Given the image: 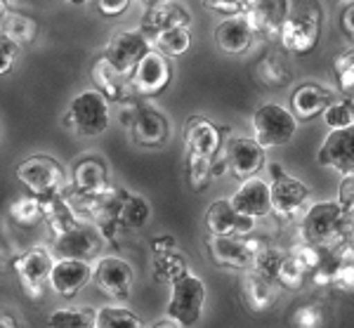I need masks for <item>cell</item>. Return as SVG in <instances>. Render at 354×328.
Masks as SVG:
<instances>
[{
  "mask_svg": "<svg viewBox=\"0 0 354 328\" xmlns=\"http://www.w3.org/2000/svg\"><path fill=\"white\" fill-rule=\"evenodd\" d=\"M300 237L305 244L330 248L335 244L354 239V220L338 201H322L310 206V210L302 215Z\"/></svg>",
  "mask_w": 354,
  "mask_h": 328,
  "instance_id": "1",
  "label": "cell"
},
{
  "mask_svg": "<svg viewBox=\"0 0 354 328\" xmlns=\"http://www.w3.org/2000/svg\"><path fill=\"white\" fill-rule=\"evenodd\" d=\"M324 26V10L317 3H290L288 17L281 26L283 50L295 57L310 55L319 45Z\"/></svg>",
  "mask_w": 354,
  "mask_h": 328,
  "instance_id": "2",
  "label": "cell"
},
{
  "mask_svg": "<svg viewBox=\"0 0 354 328\" xmlns=\"http://www.w3.org/2000/svg\"><path fill=\"white\" fill-rule=\"evenodd\" d=\"M15 175L31 197H38L41 201L59 197L66 184L64 165L50 154H33V156L24 158L17 165Z\"/></svg>",
  "mask_w": 354,
  "mask_h": 328,
  "instance_id": "3",
  "label": "cell"
},
{
  "mask_svg": "<svg viewBox=\"0 0 354 328\" xmlns=\"http://www.w3.org/2000/svg\"><path fill=\"white\" fill-rule=\"evenodd\" d=\"M267 246L265 237H208L205 239V250L208 257L213 260V264L225 269H250L258 257V253H262Z\"/></svg>",
  "mask_w": 354,
  "mask_h": 328,
  "instance_id": "4",
  "label": "cell"
},
{
  "mask_svg": "<svg viewBox=\"0 0 354 328\" xmlns=\"http://www.w3.org/2000/svg\"><path fill=\"white\" fill-rule=\"evenodd\" d=\"M298 132V118L293 111L281 104L267 102L255 109L253 113V140L258 142L262 149L283 147Z\"/></svg>",
  "mask_w": 354,
  "mask_h": 328,
  "instance_id": "5",
  "label": "cell"
},
{
  "mask_svg": "<svg viewBox=\"0 0 354 328\" xmlns=\"http://www.w3.org/2000/svg\"><path fill=\"white\" fill-rule=\"evenodd\" d=\"M109 100L97 90H83L71 100V107L64 116V125H71L81 135L95 137L109 128Z\"/></svg>",
  "mask_w": 354,
  "mask_h": 328,
  "instance_id": "6",
  "label": "cell"
},
{
  "mask_svg": "<svg viewBox=\"0 0 354 328\" xmlns=\"http://www.w3.org/2000/svg\"><path fill=\"white\" fill-rule=\"evenodd\" d=\"M170 289L173 291H170L165 314H168L170 321L180 324L182 328H192L201 319L203 302H205V284L196 274L189 272L187 276H182L180 281H175Z\"/></svg>",
  "mask_w": 354,
  "mask_h": 328,
  "instance_id": "7",
  "label": "cell"
},
{
  "mask_svg": "<svg viewBox=\"0 0 354 328\" xmlns=\"http://www.w3.org/2000/svg\"><path fill=\"white\" fill-rule=\"evenodd\" d=\"M53 253L45 246H33L26 253L17 255L12 260V269L19 279L21 289L31 300H41L45 286L50 284V274H53Z\"/></svg>",
  "mask_w": 354,
  "mask_h": 328,
  "instance_id": "8",
  "label": "cell"
},
{
  "mask_svg": "<svg viewBox=\"0 0 354 328\" xmlns=\"http://www.w3.org/2000/svg\"><path fill=\"white\" fill-rule=\"evenodd\" d=\"M149 50H151V40L142 31H118L109 38V43H106L102 55L111 62L118 73L130 78L135 73L137 64L145 60V55Z\"/></svg>",
  "mask_w": 354,
  "mask_h": 328,
  "instance_id": "9",
  "label": "cell"
},
{
  "mask_svg": "<svg viewBox=\"0 0 354 328\" xmlns=\"http://www.w3.org/2000/svg\"><path fill=\"white\" fill-rule=\"evenodd\" d=\"M170 78H173V66H170L168 57L151 48L145 55V60L137 64L135 73L130 76V83H133L137 100H151L168 88Z\"/></svg>",
  "mask_w": 354,
  "mask_h": 328,
  "instance_id": "10",
  "label": "cell"
},
{
  "mask_svg": "<svg viewBox=\"0 0 354 328\" xmlns=\"http://www.w3.org/2000/svg\"><path fill=\"white\" fill-rule=\"evenodd\" d=\"M93 281L97 284V289L104 293L106 298H111V300H128L133 295L135 286L133 264L123 260V257L106 255L95 264Z\"/></svg>",
  "mask_w": 354,
  "mask_h": 328,
  "instance_id": "11",
  "label": "cell"
},
{
  "mask_svg": "<svg viewBox=\"0 0 354 328\" xmlns=\"http://www.w3.org/2000/svg\"><path fill=\"white\" fill-rule=\"evenodd\" d=\"M104 246V237L95 224H78L76 229L55 237L53 250L59 260H93Z\"/></svg>",
  "mask_w": 354,
  "mask_h": 328,
  "instance_id": "12",
  "label": "cell"
},
{
  "mask_svg": "<svg viewBox=\"0 0 354 328\" xmlns=\"http://www.w3.org/2000/svg\"><path fill=\"white\" fill-rule=\"evenodd\" d=\"M130 192L123 187H111L109 192H104L102 197L90 199V201H78L81 208L93 217L95 227L102 232V237L113 241L118 232V215H121L123 203L128 201Z\"/></svg>",
  "mask_w": 354,
  "mask_h": 328,
  "instance_id": "13",
  "label": "cell"
},
{
  "mask_svg": "<svg viewBox=\"0 0 354 328\" xmlns=\"http://www.w3.org/2000/svg\"><path fill=\"white\" fill-rule=\"evenodd\" d=\"M130 132H133V140L140 147L156 149L168 142L170 125L168 118L158 109L145 104V102H137L133 107V116H130Z\"/></svg>",
  "mask_w": 354,
  "mask_h": 328,
  "instance_id": "14",
  "label": "cell"
},
{
  "mask_svg": "<svg viewBox=\"0 0 354 328\" xmlns=\"http://www.w3.org/2000/svg\"><path fill=\"white\" fill-rule=\"evenodd\" d=\"M109 170L102 156H83L71 170V192L78 201H90L109 192Z\"/></svg>",
  "mask_w": 354,
  "mask_h": 328,
  "instance_id": "15",
  "label": "cell"
},
{
  "mask_svg": "<svg viewBox=\"0 0 354 328\" xmlns=\"http://www.w3.org/2000/svg\"><path fill=\"white\" fill-rule=\"evenodd\" d=\"M90 78H93V83H95V90L102 92L109 102H116V104H123V107L137 104V95L133 90L130 78H125L123 73H118L104 55H100L93 62Z\"/></svg>",
  "mask_w": 354,
  "mask_h": 328,
  "instance_id": "16",
  "label": "cell"
},
{
  "mask_svg": "<svg viewBox=\"0 0 354 328\" xmlns=\"http://www.w3.org/2000/svg\"><path fill=\"white\" fill-rule=\"evenodd\" d=\"M317 161L322 168L340 172L342 177L354 175V125L345 130H330L319 147Z\"/></svg>",
  "mask_w": 354,
  "mask_h": 328,
  "instance_id": "17",
  "label": "cell"
},
{
  "mask_svg": "<svg viewBox=\"0 0 354 328\" xmlns=\"http://www.w3.org/2000/svg\"><path fill=\"white\" fill-rule=\"evenodd\" d=\"M230 128L215 125L213 120L203 116H189L185 123V147L187 152L198 154L205 158H218L222 145H225V135H230Z\"/></svg>",
  "mask_w": 354,
  "mask_h": 328,
  "instance_id": "18",
  "label": "cell"
},
{
  "mask_svg": "<svg viewBox=\"0 0 354 328\" xmlns=\"http://www.w3.org/2000/svg\"><path fill=\"white\" fill-rule=\"evenodd\" d=\"M227 163L230 172L239 180H253L258 172L265 168V149H262L253 137H234L227 142Z\"/></svg>",
  "mask_w": 354,
  "mask_h": 328,
  "instance_id": "19",
  "label": "cell"
},
{
  "mask_svg": "<svg viewBox=\"0 0 354 328\" xmlns=\"http://www.w3.org/2000/svg\"><path fill=\"white\" fill-rule=\"evenodd\" d=\"M192 15L182 3H173V0H158V3H147L145 17H142V28L147 38H153L156 33L168 31V28H189Z\"/></svg>",
  "mask_w": 354,
  "mask_h": 328,
  "instance_id": "20",
  "label": "cell"
},
{
  "mask_svg": "<svg viewBox=\"0 0 354 328\" xmlns=\"http://www.w3.org/2000/svg\"><path fill=\"white\" fill-rule=\"evenodd\" d=\"M205 227L210 237H248L255 229V220L239 215L230 201L220 199L205 208Z\"/></svg>",
  "mask_w": 354,
  "mask_h": 328,
  "instance_id": "21",
  "label": "cell"
},
{
  "mask_svg": "<svg viewBox=\"0 0 354 328\" xmlns=\"http://www.w3.org/2000/svg\"><path fill=\"white\" fill-rule=\"evenodd\" d=\"M290 3L281 0H270V3H250L245 10V19L253 28L255 38L262 40H277L281 36V26L288 17Z\"/></svg>",
  "mask_w": 354,
  "mask_h": 328,
  "instance_id": "22",
  "label": "cell"
},
{
  "mask_svg": "<svg viewBox=\"0 0 354 328\" xmlns=\"http://www.w3.org/2000/svg\"><path fill=\"white\" fill-rule=\"evenodd\" d=\"M335 97L333 92L324 85L314 83V80H307V83L298 85L290 95V111L298 118V123H307V120H314L319 116H324V111L333 104Z\"/></svg>",
  "mask_w": 354,
  "mask_h": 328,
  "instance_id": "23",
  "label": "cell"
},
{
  "mask_svg": "<svg viewBox=\"0 0 354 328\" xmlns=\"http://www.w3.org/2000/svg\"><path fill=\"white\" fill-rule=\"evenodd\" d=\"M230 203L239 215L260 220V217L272 212V187L267 182L258 180V177L245 180L241 187L232 194Z\"/></svg>",
  "mask_w": 354,
  "mask_h": 328,
  "instance_id": "24",
  "label": "cell"
},
{
  "mask_svg": "<svg viewBox=\"0 0 354 328\" xmlns=\"http://www.w3.org/2000/svg\"><path fill=\"white\" fill-rule=\"evenodd\" d=\"M272 187V212L281 220L300 215L310 201V187L305 182H298L293 177H283L270 184Z\"/></svg>",
  "mask_w": 354,
  "mask_h": 328,
  "instance_id": "25",
  "label": "cell"
},
{
  "mask_svg": "<svg viewBox=\"0 0 354 328\" xmlns=\"http://www.w3.org/2000/svg\"><path fill=\"white\" fill-rule=\"evenodd\" d=\"M95 269L83 260H57L50 274V289L59 298H73L93 281Z\"/></svg>",
  "mask_w": 354,
  "mask_h": 328,
  "instance_id": "26",
  "label": "cell"
},
{
  "mask_svg": "<svg viewBox=\"0 0 354 328\" xmlns=\"http://www.w3.org/2000/svg\"><path fill=\"white\" fill-rule=\"evenodd\" d=\"M255 40L258 38H255L253 28H250L248 19H245V12L230 17V19H222L218 28H215V43H218V48L227 55L245 53Z\"/></svg>",
  "mask_w": 354,
  "mask_h": 328,
  "instance_id": "27",
  "label": "cell"
},
{
  "mask_svg": "<svg viewBox=\"0 0 354 328\" xmlns=\"http://www.w3.org/2000/svg\"><path fill=\"white\" fill-rule=\"evenodd\" d=\"M277 289H279L277 281H270L255 272H248L241 279V300L250 312L262 314L277 304L279 300Z\"/></svg>",
  "mask_w": 354,
  "mask_h": 328,
  "instance_id": "28",
  "label": "cell"
},
{
  "mask_svg": "<svg viewBox=\"0 0 354 328\" xmlns=\"http://www.w3.org/2000/svg\"><path fill=\"white\" fill-rule=\"evenodd\" d=\"M255 78L270 90L286 88L290 83L288 62L283 60L281 53H267L265 57H260V62L255 64Z\"/></svg>",
  "mask_w": 354,
  "mask_h": 328,
  "instance_id": "29",
  "label": "cell"
},
{
  "mask_svg": "<svg viewBox=\"0 0 354 328\" xmlns=\"http://www.w3.org/2000/svg\"><path fill=\"white\" fill-rule=\"evenodd\" d=\"M0 28H3V38L19 45V48L31 45L38 36V21L24 12H8V10H3V26Z\"/></svg>",
  "mask_w": 354,
  "mask_h": 328,
  "instance_id": "30",
  "label": "cell"
},
{
  "mask_svg": "<svg viewBox=\"0 0 354 328\" xmlns=\"http://www.w3.org/2000/svg\"><path fill=\"white\" fill-rule=\"evenodd\" d=\"M45 222H48L50 232H53L55 237H62V234L71 232V229H76L78 224H81L76 217V208H73L71 201L64 199L62 194L45 201Z\"/></svg>",
  "mask_w": 354,
  "mask_h": 328,
  "instance_id": "31",
  "label": "cell"
},
{
  "mask_svg": "<svg viewBox=\"0 0 354 328\" xmlns=\"http://www.w3.org/2000/svg\"><path fill=\"white\" fill-rule=\"evenodd\" d=\"M10 220L21 229H36L45 222V201L38 197H19L10 203Z\"/></svg>",
  "mask_w": 354,
  "mask_h": 328,
  "instance_id": "32",
  "label": "cell"
},
{
  "mask_svg": "<svg viewBox=\"0 0 354 328\" xmlns=\"http://www.w3.org/2000/svg\"><path fill=\"white\" fill-rule=\"evenodd\" d=\"M97 309L90 304L83 307H62L48 316L50 328H97Z\"/></svg>",
  "mask_w": 354,
  "mask_h": 328,
  "instance_id": "33",
  "label": "cell"
},
{
  "mask_svg": "<svg viewBox=\"0 0 354 328\" xmlns=\"http://www.w3.org/2000/svg\"><path fill=\"white\" fill-rule=\"evenodd\" d=\"M151 206L142 194H130L118 215V232H135L149 222Z\"/></svg>",
  "mask_w": 354,
  "mask_h": 328,
  "instance_id": "34",
  "label": "cell"
},
{
  "mask_svg": "<svg viewBox=\"0 0 354 328\" xmlns=\"http://www.w3.org/2000/svg\"><path fill=\"white\" fill-rule=\"evenodd\" d=\"M153 43V50H158L161 55L165 57H182L189 53L192 48V31L185 26L180 28H168V31H161L151 38Z\"/></svg>",
  "mask_w": 354,
  "mask_h": 328,
  "instance_id": "35",
  "label": "cell"
},
{
  "mask_svg": "<svg viewBox=\"0 0 354 328\" xmlns=\"http://www.w3.org/2000/svg\"><path fill=\"white\" fill-rule=\"evenodd\" d=\"M151 274L158 284H170L180 281L182 276L189 274V267H187V260L180 255V253H165V255H153L151 262Z\"/></svg>",
  "mask_w": 354,
  "mask_h": 328,
  "instance_id": "36",
  "label": "cell"
},
{
  "mask_svg": "<svg viewBox=\"0 0 354 328\" xmlns=\"http://www.w3.org/2000/svg\"><path fill=\"white\" fill-rule=\"evenodd\" d=\"M185 172H187V184H189L192 192H203V189H208V184L215 180L213 161L198 156V154H192V152H187Z\"/></svg>",
  "mask_w": 354,
  "mask_h": 328,
  "instance_id": "37",
  "label": "cell"
},
{
  "mask_svg": "<svg viewBox=\"0 0 354 328\" xmlns=\"http://www.w3.org/2000/svg\"><path fill=\"white\" fill-rule=\"evenodd\" d=\"M97 328H147V324L130 309L106 304L97 314Z\"/></svg>",
  "mask_w": 354,
  "mask_h": 328,
  "instance_id": "38",
  "label": "cell"
},
{
  "mask_svg": "<svg viewBox=\"0 0 354 328\" xmlns=\"http://www.w3.org/2000/svg\"><path fill=\"white\" fill-rule=\"evenodd\" d=\"M307 281H310V274H307L305 267L298 262V257L288 253V255L283 257L281 267H279L277 284L281 286V289H286V291H300Z\"/></svg>",
  "mask_w": 354,
  "mask_h": 328,
  "instance_id": "39",
  "label": "cell"
},
{
  "mask_svg": "<svg viewBox=\"0 0 354 328\" xmlns=\"http://www.w3.org/2000/svg\"><path fill=\"white\" fill-rule=\"evenodd\" d=\"M290 328H322L324 326V312L314 302H300L288 314Z\"/></svg>",
  "mask_w": 354,
  "mask_h": 328,
  "instance_id": "40",
  "label": "cell"
},
{
  "mask_svg": "<svg viewBox=\"0 0 354 328\" xmlns=\"http://www.w3.org/2000/svg\"><path fill=\"white\" fill-rule=\"evenodd\" d=\"M333 73L342 92H354V45L333 60Z\"/></svg>",
  "mask_w": 354,
  "mask_h": 328,
  "instance_id": "41",
  "label": "cell"
},
{
  "mask_svg": "<svg viewBox=\"0 0 354 328\" xmlns=\"http://www.w3.org/2000/svg\"><path fill=\"white\" fill-rule=\"evenodd\" d=\"M283 257H286V253H281L277 248H265L262 253H258V257H255L253 272L265 276V279H270V281H277L279 267H281Z\"/></svg>",
  "mask_w": 354,
  "mask_h": 328,
  "instance_id": "42",
  "label": "cell"
},
{
  "mask_svg": "<svg viewBox=\"0 0 354 328\" xmlns=\"http://www.w3.org/2000/svg\"><path fill=\"white\" fill-rule=\"evenodd\" d=\"M324 123H326L330 130L352 128L354 118H352V111H350V107H347V102L345 100H335L333 104L324 111Z\"/></svg>",
  "mask_w": 354,
  "mask_h": 328,
  "instance_id": "43",
  "label": "cell"
},
{
  "mask_svg": "<svg viewBox=\"0 0 354 328\" xmlns=\"http://www.w3.org/2000/svg\"><path fill=\"white\" fill-rule=\"evenodd\" d=\"M333 291L342 295H354V264H338L333 272Z\"/></svg>",
  "mask_w": 354,
  "mask_h": 328,
  "instance_id": "44",
  "label": "cell"
},
{
  "mask_svg": "<svg viewBox=\"0 0 354 328\" xmlns=\"http://www.w3.org/2000/svg\"><path fill=\"white\" fill-rule=\"evenodd\" d=\"M203 5L210 10V12L225 15V19H230V17L243 15L250 3H245V0H230V3H227V0H205Z\"/></svg>",
  "mask_w": 354,
  "mask_h": 328,
  "instance_id": "45",
  "label": "cell"
},
{
  "mask_svg": "<svg viewBox=\"0 0 354 328\" xmlns=\"http://www.w3.org/2000/svg\"><path fill=\"white\" fill-rule=\"evenodd\" d=\"M21 53V48L19 45H15V43H10V40H0V73H10L12 71V66H15V60L19 57Z\"/></svg>",
  "mask_w": 354,
  "mask_h": 328,
  "instance_id": "46",
  "label": "cell"
},
{
  "mask_svg": "<svg viewBox=\"0 0 354 328\" xmlns=\"http://www.w3.org/2000/svg\"><path fill=\"white\" fill-rule=\"evenodd\" d=\"M338 203L345 208L347 215L354 220V175L345 177L338 187Z\"/></svg>",
  "mask_w": 354,
  "mask_h": 328,
  "instance_id": "47",
  "label": "cell"
},
{
  "mask_svg": "<svg viewBox=\"0 0 354 328\" xmlns=\"http://www.w3.org/2000/svg\"><path fill=\"white\" fill-rule=\"evenodd\" d=\"M95 8H97V12L104 17H121L128 12L130 0H97Z\"/></svg>",
  "mask_w": 354,
  "mask_h": 328,
  "instance_id": "48",
  "label": "cell"
},
{
  "mask_svg": "<svg viewBox=\"0 0 354 328\" xmlns=\"http://www.w3.org/2000/svg\"><path fill=\"white\" fill-rule=\"evenodd\" d=\"M340 28H342V33L347 36V40L354 45V3H347L345 8H342Z\"/></svg>",
  "mask_w": 354,
  "mask_h": 328,
  "instance_id": "49",
  "label": "cell"
},
{
  "mask_svg": "<svg viewBox=\"0 0 354 328\" xmlns=\"http://www.w3.org/2000/svg\"><path fill=\"white\" fill-rule=\"evenodd\" d=\"M175 246H177V241L170 237V234H161V237H156L151 241L153 255H165V253H173Z\"/></svg>",
  "mask_w": 354,
  "mask_h": 328,
  "instance_id": "50",
  "label": "cell"
},
{
  "mask_svg": "<svg viewBox=\"0 0 354 328\" xmlns=\"http://www.w3.org/2000/svg\"><path fill=\"white\" fill-rule=\"evenodd\" d=\"M267 172H270L272 182H277V180H283V177H288V172L283 170L279 163H267Z\"/></svg>",
  "mask_w": 354,
  "mask_h": 328,
  "instance_id": "51",
  "label": "cell"
},
{
  "mask_svg": "<svg viewBox=\"0 0 354 328\" xmlns=\"http://www.w3.org/2000/svg\"><path fill=\"white\" fill-rule=\"evenodd\" d=\"M0 328H19V324H17V319L10 312H3V316H0Z\"/></svg>",
  "mask_w": 354,
  "mask_h": 328,
  "instance_id": "52",
  "label": "cell"
},
{
  "mask_svg": "<svg viewBox=\"0 0 354 328\" xmlns=\"http://www.w3.org/2000/svg\"><path fill=\"white\" fill-rule=\"evenodd\" d=\"M151 328H180V324H175V321H158V324H153Z\"/></svg>",
  "mask_w": 354,
  "mask_h": 328,
  "instance_id": "53",
  "label": "cell"
},
{
  "mask_svg": "<svg viewBox=\"0 0 354 328\" xmlns=\"http://www.w3.org/2000/svg\"><path fill=\"white\" fill-rule=\"evenodd\" d=\"M345 102H347V107H350V111H352V118H354V95L345 97Z\"/></svg>",
  "mask_w": 354,
  "mask_h": 328,
  "instance_id": "54",
  "label": "cell"
},
{
  "mask_svg": "<svg viewBox=\"0 0 354 328\" xmlns=\"http://www.w3.org/2000/svg\"><path fill=\"white\" fill-rule=\"evenodd\" d=\"M350 262L354 264V239H352V246H350Z\"/></svg>",
  "mask_w": 354,
  "mask_h": 328,
  "instance_id": "55",
  "label": "cell"
}]
</instances>
